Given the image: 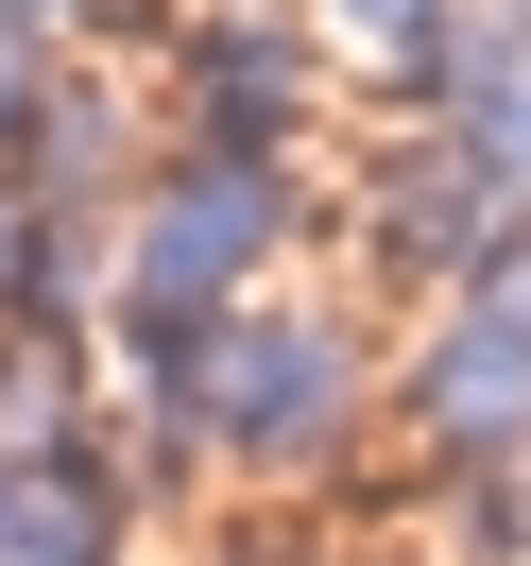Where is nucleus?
<instances>
[{
    "label": "nucleus",
    "instance_id": "obj_1",
    "mask_svg": "<svg viewBox=\"0 0 531 566\" xmlns=\"http://www.w3.org/2000/svg\"><path fill=\"white\" fill-rule=\"evenodd\" d=\"M275 223H291L275 155H206V172H172V189L138 207V326H206L223 292L275 258Z\"/></svg>",
    "mask_w": 531,
    "mask_h": 566
},
{
    "label": "nucleus",
    "instance_id": "obj_2",
    "mask_svg": "<svg viewBox=\"0 0 531 566\" xmlns=\"http://www.w3.org/2000/svg\"><path fill=\"white\" fill-rule=\"evenodd\" d=\"M0 566H104V497L70 463H0Z\"/></svg>",
    "mask_w": 531,
    "mask_h": 566
},
{
    "label": "nucleus",
    "instance_id": "obj_3",
    "mask_svg": "<svg viewBox=\"0 0 531 566\" xmlns=\"http://www.w3.org/2000/svg\"><path fill=\"white\" fill-rule=\"evenodd\" d=\"M18 292H35V207L0 189V310H18Z\"/></svg>",
    "mask_w": 531,
    "mask_h": 566
},
{
    "label": "nucleus",
    "instance_id": "obj_4",
    "mask_svg": "<svg viewBox=\"0 0 531 566\" xmlns=\"http://www.w3.org/2000/svg\"><path fill=\"white\" fill-rule=\"evenodd\" d=\"M35 138V52H0V155Z\"/></svg>",
    "mask_w": 531,
    "mask_h": 566
},
{
    "label": "nucleus",
    "instance_id": "obj_5",
    "mask_svg": "<svg viewBox=\"0 0 531 566\" xmlns=\"http://www.w3.org/2000/svg\"><path fill=\"white\" fill-rule=\"evenodd\" d=\"M343 18H378V35H428V0H343Z\"/></svg>",
    "mask_w": 531,
    "mask_h": 566
},
{
    "label": "nucleus",
    "instance_id": "obj_6",
    "mask_svg": "<svg viewBox=\"0 0 531 566\" xmlns=\"http://www.w3.org/2000/svg\"><path fill=\"white\" fill-rule=\"evenodd\" d=\"M0 18H18V52H35V35H52V18H70V0H0Z\"/></svg>",
    "mask_w": 531,
    "mask_h": 566
}]
</instances>
